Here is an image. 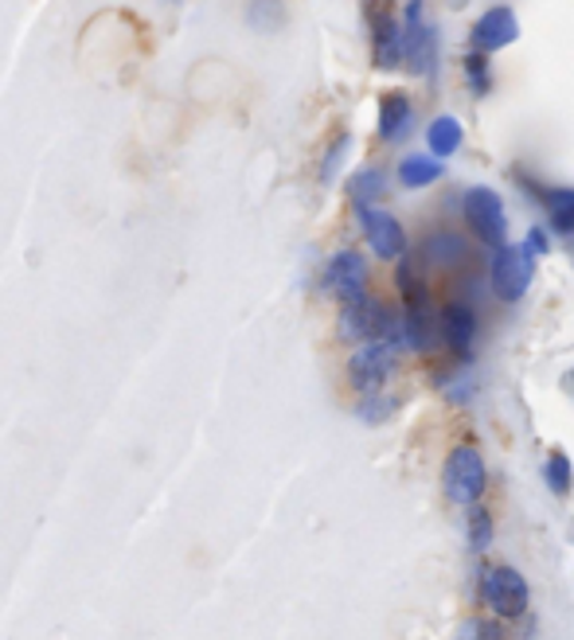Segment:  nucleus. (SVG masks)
Wrapping results in <instances>:
<instances>
[{"label":"nucleus","instance_id":"obj_3","mask_svg":"<svg viewBox=\"0 0 574 640\" xmlns=\"http://www.w3.org/2000/svg\"><path fill=\"white\" fill-rule=\"evenodd\" d=\"M481 602L489 605L497 617H504V621H516V617L528 613V602H531L528 578L519 575L516 566H485Z\"/></svg>","mask_w":574,"mask_h":640},{"label":"nucleus","instance_id":"obj_7","mask_svg":"<svg viewBox=\"0 0 574 640\" xmlns=\"http://www.w3.org/2000/svg\"><path fill=\"white\" fill-rule=\"evenodd\" d=\"M371 286V269L368 258L360 251H336L333 258L324 262V274H321V289L328 298H336L340 305L348 301H360Z\"/></svg>","mask_w":574,"mask_h":640},{"label":"nucleus","instance_id":"obj_10","mask_svg":"<svg viewBox=\"0 0 574 640\" xmlns=\"http://www.w3.org/2000/svg\"><path fill=\"white\" fill-rule=\"evenodd\" d=\"M477 313H473V305L465 298L450 301V305L442 309V316H438V336H442V343L454 352L457 363H469L473 360V343H477Z\"/></svg>","mask_w":574,"mask_h":640},{"label":"nucleus","instance_id":"obj_22","mask_svg":"<svg viewBox=\"0 0 574 640\" xmlns=\"http://www.w3.org/2000/svg\"><path fill=\"white\" fill-rule=\"evenodd\" d=\"M348 149H352V137H348V133H340V137H336V145L324 153V160H321V184H333L336 172H340V165H344V157H348Z\"/></svg>","mask_w":574,"mask_h":640},{"label":"nucleus","instance_id":"obj_14","mask_svg":"<svg viewBox=\"0 0 574 640\" xmlns=\"http://www.w3.org/2000/svg\"><path fill=\"white\" fill-rule=\"evenodd\" d=\"M462 141H465V125L454 118V113H438V118L427 125V149H430V157L450 160L457 149H462Z\"/></svg>","mask_w":574,"mask_h":640},{"label":"nucleus","instance_id":"obj_2","mask_svg":"<svg viewBox=\"0 0 574 640\" xmlns=\"http://www.w3.org/2000/svg\"><path fill=\"white\" fill-rule=\"evenodd\" d=\"M485 488H489V469H485V457L473 446H454L445 454L442 464V492L445 500L457 504V508H469V504H481Z\"/></svg>","mask_w":574,"mask_h":640},{"label":"nucleus","instance_id":"obj_26","mask_svg":"<svg viewBox=\"0 0 574 640\" xmlns=\"http://www.w3.org/2000/svg\"><path fill=\"white\" fill-rule=\"evenodd\" d=\"M492 632H497V629H485V637H481V640H497V637H492Z\"/></svg>","mask_w":574,"mask_h":640},{"label":"nucleus","instance_id":"obj_5","mask_svg":"<svg viewBox=\"0 0 574 640\" xmlns=\"http://www.w3.org/2000/svg\"><path fill=\"white\" fill-rule=\"evenodd\" d=\"M398 348L391 340H368L356 343V352L348 355V383L360 395H375L383 390V383L398 372Z\"/></svg>","mask_w":574,"mask_h":640},{"label":"nucleus","instance_id":"obj_17","mask_svg":"<svg viewBox=\"0 0 574 640\" xmlns=\"http://www.w3.org/2000/svg\"><path fill=\"white\" fill-rule=\"evenodd\" d=\"M383 192H387V172H383V168H360V172L348 180V195H352L356 212L375 207L383 200Z\"/></svg>","mask_w":574,"mask_h":640},{"label":"nucleus","instance_id":"obj_16","mask_svg":"<svg viewBox=\"0 0 574 640\" xmlns=\"http://www.w3.org/2000/svg\"><path fill=\"white\" fill-rule=\"evenodd\" d=\"M543 207H547V231L555 234H574V188H547L543 192Z\"/></svg>","mask_w":574,"mask_h":640},{"label":"nucleus","instance_id":"obj_21","mask_svg":"<svg viewBox=\"0 0 574 640\" xmlns=\"http://www.w3.org/2000/svg\"><path fill=\"white\" fill-rule=\"evenodd\" d=\"M247 20H251L259 32H278L282 24H286V9H282V0H251V12H247Z\"/></svg>","mask_w":574,"mask_h":640},{"label":"nucleus","instance_id":"obj_20","mask_svg":"<svg viewBox=\"0 0 574 640\" xmlns=\"http://www.w3.org/2000/svg\"><path fill=\"white\" fill-rule=\"evenodd\" d=\"M469 551L473 555H485V551L492 547V516L489 508H481V504H469Z\"/></svg>","mask_w":574,"mask_h":640},{"label":"nucleus","instance_id":"obj_18","mask_svg":"<svg viewBox=\"0 0 574 640\" xmlns=\"http://www.w3.org/2000/svg\"><path fill=\"white\" fill-rule=\"evenodd\" d=\"M543 484L551 488V496H571V488H574V464H571V457L563 454V449H555V454H547V461H543Z\"/></svg>","mask_w":574,"mask_h":640},{"label":"nucleus","instance_id":"obj_8","mask_svg":"<svg viewBox=\"0 0 574 640\" xmlns=\"http://www.w3.org/2000/svg\"><path fill=\"white\" fill-rule=\"evenodd\" d=\"M519 39V20L512 12V4H492L477 16L469 32V44L473 51H481V56H497L504 47H512Z\"/></svg>","mask_w":574,"mask_h":640},{"label":"nucleus","instance_id":"obj_12","mask_svg":"<svg viewBox=\"0 0 574 640\" xmlns=\"http://www.w3.org/2000/svg\"><path fill=\"white\" fill-rule=\"evenodd\" d=\"M415 130V102L403 90H391L380 98V141L395 145V141L410 137Z\"/></svg>","mask_w":574,"mask_h":640},{"label":"nucleus","instance_id":"obj_4","mask_svg":"<svg viewBox=\"0 0 574 640\" xmlns=\"http://www.w3.org/2000/svg\"><path fill=\"white\" fill-rule=\"evenodd\" d=\"M462 215H465V227H469L485 246H504L509 242V212H504V200L501 192H492V188H469L462 195Z\"/></svg>","mask_w":574,"mask_h":640},{"label":"nucleus","instance_id":"obj_23","mask_svg":"<svg viewBox=\"0 0 574 640\" xmlns=\"http://www.w3.org/2000/svg\"><path fill=\"white\" fill-rule=\"evenodd\" d=\"M387 410H395V399H387V395H363V402H360V418H368V422H380Z\"/></svg>","mask_w":574,"mask_h":640},{"label":"nucleus","instance_id":"obj_13","mask_svg":"<svg viewBox=\"0 0 574 640\" xmlns=\"http://www.w3.org/2000/svg\"><path fill=\"white\" fill-rule=\"evenodd\" d=\"M395 177L403 188H410V192H422V188L438 184V180L445 177V165L438 157H430V153H410V157L398 160Z\"/></svg>","mask_w":574,"mask_h":640},{"label":"nucleus","instance_id":"obj_19","mask_svg":"<svg viewBox=\"0 0 574 640\" xmlns=\"http://www.w3.org/2000/svg\"><path fill=\"white\" fill-rule=\"evenodd\" d=\"M492 56H481V51H469L465 56V86H469V94L473 98H489V90H492V63H489Z\"/></svg>","mask_w":574,"mask_h":640},{"label":"nucleus","instance_id":"obj_24","mask_svg":"<svg viewBox=\"0 0 574 640\" xmlns=\"http://www.w3.org/2000/svg\"><path fill=\"white\" fill-rule=\"evenodd\" d=\"M519 242H524L536 258H547V254H551V234H547V227H531V231L524 234Z\"/></svg>","mask_w":574,"mask_h":640},{"label":"nucleus","instance_id":"obj_25","mask_svg":"<svg viewBox=\"0 0 574 640\" xmlns=\"http://www.w3.org/2000/svg\"><path fill=\"white\" fill-rule=\"evenodd\" d=\"M462 640H477V625H465V629H462Z\"/></svg>","mask_w":574,"mask_h":640},{"label":"nucleus","instance_id":"obj_9","mask_svg":"<svg viewBox=\"0 0 574 640\" xmlns=\"http://www.w3.org/2000/svg\"><path fill=\"white\" fill-rule=\"evenodd\" d=\"M360 227L363 239H368L371 254L383 262H403L407 258V231L398 224L391 212H380V207H363L360 212Z\"/></svg>","mask_w":574,"mask_h":640},{"label":"nucleus","instance_id":"obj_6","mask_svg":"<svg viewBox=\"0 0 574 640\" xmlns=\"http://www.w3.org/2000/svg\"><path fill=\"white\" fill-rule=\"evenodd\" d=\"M403 51L410 75H430L438 63V28L427 16V0H410L403 9Z\"/></svg>","mask_w":574,"mask_h":640},{"label":"nucleus","instance_id":"obj_15","mask_svg":"<svg viewBox=\"0 0 574 640\" xmlns=\"http://www.w3.org/2000/svg\"><path fill=\"white\" fill-rule=\"evenodd\" d=\"M465 254H469V246H465V239L457 231H434L427 239V246H422V258L430 262V266H462Z\"/></svg>","mask_w":574,"mask_h":640},{"label":"nucleus","instance_id":"obj_11","mask_svg":"<svg viewBox=\"0 0 574 640\" xmlns=\"http://www.w3.org/2000/svg\"><path fill=\"white\" fill-rule=\"evenodd\" d=\"M371 59H375L383 75L398 71L403 59H407V51H403V24L391 12H375L371 16Z\"/></svg>","mask_w":574,"mask_h":640},{"label":"nucleus","instance_id":"obj_1","mask_svg":"<svg viewBox=\"0 0 574 640\" xmlns=\"http://www.w3.org/2000/svg\"><path fill=\"white\" fill-rule=\"evenodd\" d=\"M531 281H536V254H531L524 242H504V246L492 251V258H489L492 298L504 301V305H516V301H524Z\"/></svg>","mask_w":574,"mask_h":640}]
</instances>
